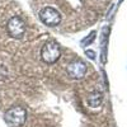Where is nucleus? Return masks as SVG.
<instances>
[{"mask_svg":"<svg viewBox=\"0 0 127 127\" xmlns=\"http://www.w3.org/2000/svg\"><path fill=\"white\" fill-rule=\"evenodd\" d=\"M66 72L71 79H83L87 72V64L81 60H74L66 66Z\"/></svg>","mask_w":127,"mask_h":127,"instance_id":"5","label":"nucleus"},{"mask_svg":"<svg viewBox=\"0 0 127 127\" xmlns=\"http://www.w3.org/2000/svg\"><path fill=\"white\" fill-rule=\"evenodd\" d=\"M95 36H97V32H95V31L90 32L89 36H88V37H85V38H84V39L81 41V45H83V46H89V45L92 43V42L95 39Z\"/></svg>","mask_w":127,"mask_h":127,"instance_id":"7","label":"nucleus"},{"mask_svg":"<svg viewBox=\"0 0 127 127\" xmlns=\"http://www.w3.org/2000/svg\"><path fill=\"white\" fill-rule=\"evenodd\" d=\"M27 118V112L23 107L15 105L4 113V121L9 127H22Z\"/></svg>","mask_w":127,"mask_h":127,"instance_id":"1","label":"nucleus"},{"mask_svg":"<svg viewBox=\"0 0 127 127\" xmlns=\"http://www.w3.org/2000/svg\"><path fill=\"white\" fill-rule=\"evenodd\" d=\"M39 19L47 27H56L61 22V15L55 8L46 6L39 10Z\"/></svg>","mask_w":127,"mask_h":127,"instance_id":"4","label":"nucleus"},{"mask_svg":"<svg viewBox=\"0 0 127 127\" xmlns=\"http://www.w3.org/2000/svg\"><path fill=\"white\" fill-rule=\"evenodd\" d=\"M61 56V48L56 42H47L41 50V59L46 64H55Z\"/></svg>","mask_w":127,"mask_h":127,"instance_id":"3","label":"nucleus"},{"mask_svg":"<svg viewBox=\"0 0 127 127\" xmlns=\"http://www.w3.org/2000/svg\"><path fill=\"white\" fill-rule=\"evenodd\" d=\"M6 31H8V34L12 38L20 39L23 38L26 33V22L19 15L12 17L6 23Z\"/></svg>","mask_w":127,"mask_h":127,"instance_id":"2","label":"nucleus"},{"mask_svg":"<svg viewBox=\"0 0 127 127\" xmlns=\"http://www.w3.org/2000/svg\"><path fill=\"white\" fill-rule=\"evenodd\" d=\"M103 102V95L99 92H93L92 94H89L88 97V104L90 105L92 108H97L102 104Z\"/></svg>","mask_w":127,"mask_h":127,"instance_id":"6","label":"nucleus"},{"mask_svg":"<svg viewBox=\"0 0 127 127\" xmlns=\"http://www.w3.org/2000/svg\"><path fill=\"white\" fill-rule=\"evenodd\" d=\"M85 55H87L89 59H92V60H94V59H95V52H94V51H92V50H87V51H85Z\"/></svg>","mask_w":127,"mask_h":127,"instance_id":"8","label":"nucleus"}]
</instances>
